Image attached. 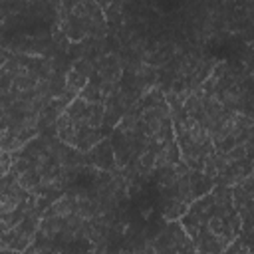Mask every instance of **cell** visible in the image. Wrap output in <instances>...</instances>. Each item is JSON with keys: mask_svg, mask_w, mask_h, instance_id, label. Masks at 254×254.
<instances>
[{"mask_svg": "<svg viewBox=\"0 0 254 254\" xmlns=\"http://www.w3.org/2000/svg\"><path fill=\"white\" fill-rule=\"evenodd\" d=\"M73 210H75V204H73V198L69 196V194H64V196H60V198H56L54 202H52V206L46 210V214H50V216H56V218H69V216H73Z\"/></svg>", "mask_w": 254, "mask_h": 254, "instance_id": "3957f363", "label": "cell"}, {"mask_svg": "<svg viewBox=\"0 0 254 254\" xmlns=\"http://www.w3.org/2000/svg\"><path fill=\"white\" fill-rule=\"evenodd\" d=\"M87 157H89V163H93L95 167H99L103 171H111L115 167L113 149H111V143L107 139L99 141L91 151H87Z\"/></svg>", "mask_w": 254, "mask_h": 254, "instance_id": "6da1fadb", "label": "cell"}, {"mask_svg": "<svg viewBox=\"0 0 254 254\" xmlns=\"http://www.w3.org/2000/svg\"><path fill=\"white\" fill-rule=\"evenodd\" d=\"M0 254H20V252H16V250H2L0 248Z\"/></svg>", "mask_w": 254, "mask_h": 254, "instance_id": "5b68a950", "label": "cell"}, {"mask_svg": "<svg viewBox=\"0 0 254 254\" xmlns=\"http://www.w3.org/2000/svg\"><path fill=\"white\" fill-rule=\"evenodd\" d=\"M187 208H189V206H187L183 200L169 196V200H167L165 206H163V218H165L167 222H177V220L187 212Z\"/></svg>", "mask_w": 254, "mask_h": 254, "instance_id": "277c9868", "label": "cell"}, {"mask_svg": "<svg viewBox=\"0 0 254 254\" xmlns=\"http://www.w3.org/2000/svg\"><path fill=\"white\" fill-rule=\"evenodd\" d=\"M87 81H89L87 75H83L81 71H77L75 67H71L65 73V77H64V91L69 93L71 97H75L77 93H81V89L87 85Z\"/></svg>", "mask_w": 254, "mask_h": 254, "instance_id": "7a4b0ae2", "label": "cell"}]
</instances>
